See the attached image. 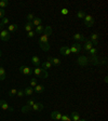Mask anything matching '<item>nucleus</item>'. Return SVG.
<instances>
[{"instance_id":"obj_15","label":"nucleus","mask_w":108,"mask_h":121,"mask_svg":"<svg viewBox=\"0 0 108 121\" xmlns=\"http://www.w3.org/2000/svg\"><path fill=\"white\" fill-rule=\"evenodd\" d=\"M93 48V45H92V42L90 40H88L86 38V40H84V51H90V49Z\"/></svg>"},{"instance_id":"obj_5","label":"nucleus","mask_w":108,"mask_h":121,"mask_svg":"<svg viewBox=\"0 0 108 121\" xmlns=\"http://www.w3.org/2000/svg\"><path fill=\"white\" fill-rule=\"evenodd\" d=\"M0 39L2 41H9L10 40V33L7 29H2L0 31Z\"/></svg>"},{"instance_id":"obj_41","label":"nucleus","mask_w":108,"mask_h":121,"mask_svg":"<svg viewBox=\"0 0 108 121\" xmlns=\"http://www.w3.org/2000/svg\"><path fill=\"white\" fill-rule=\"evenodd\" d=\"M60 13L63 15H66V14H68V10L67 9H62V10H60Z\"/></svg>"},{"instance_id":"obj_36","label":"nucleus","mask_w":108,"mask_h":121,"mask_svg":"<svg viewBox=\"0 0 108 121\" xmlns=\"http://www.w3.org/2000/svg\"><path fill=\"white\" fill-rule=\"evenodd\" d=\"M89 53H90L91 55H96V53H97V49H96V48H92V49H90Z\"/></svg>"},{"instance_id":"obj_39","label":"nucleus","mask_w":108,"mask_h":121,"mask_svg":"<svg viewBox=\"0 0 108 121\" xmlns=\"http://www.w3.org/2000/svg\"><path fill=\"white\" fill-rule=\"evenodd\" d=\"M5 15V11L3 9H0V18H3Z\"/></svg>"},{"instance_id":"obj_17","label":"nucleus","mask_w":108,"mask_h":121,"mask_svg":"<svg viewBox=\"0 0 108 121\" xmlns=\"http://www.w3.org/2000/svg\"><path fill=\"white\" fill-rule=\"evenodd\" d=\"M43 91H44V86H41V84H37L35 86V89H34V92H36L38 94H40Z\"/></svg>"},{"instance_id":"obj_12","label":"nucleus","mask_w":108,"mask_h":121,"mask_svg":"<svg viewBox=\"0 0 108 121\" xmlns=\"http://www.w3.org/2000/svg\"><path fill=\"white\" fill-rule=\"evenodd\" d=\"M51 118L54 119V120L60 121V118H62V112H60V111H53V112L51 113Z\"/></svg>"},{"instance_id":"obj_2","label":"nucleus","mask_w":108,"mask_h":121,"mask_svg":"<svg viewBox=\"0 0 108 121\" xmlns=\"http://www.w3.org/2000/svg\"><path fill=\"white\" fill-rule=\"evenodd\" d=\"M33 73L36 76V77H38V78H48V76H49L48 71L45 70V69H43V68H40V67L34 68Z\"/></svg>"},{"instance_id":"obj_33","label":"nucleus","mask_w":108,"mask_h":121,"mask_svg":"<svg viewBox=\"0 0 108 121\" xmlns=\"http://www.w3.org/2000/svg\"><path fill=\"white\" fill-rule=\"evenodd\" d=\"M26 18L28 20V22H33V20L35 18V15L33 14V13H29V14H27V16H26Z\"/></svg>"},{"instance_id":"obj_32","label":"nucleus","mask_w":108,"mask_h":121,"mask_svg":"<svg viewBox=\"0 0 108 121\" xmlns=\"http://www.w3.org/2000/svg\"><path fill=\"white\" fill-rule=\"evenodd\" d=\"M16 93H17V90H16V89H12V90L9 92V96H10V97H13V96L16 95Z\"/></svg>"},{"instance_id":"obj_3","label":"nucleus","mask_w":108,"mask_h":121,"mask_svg":"<svg viewBox=\"0 0 108 121\" xmlns=\"http://www.w3.org/2000/svg\"><path fill=\"white\" fill-rule=\"evenodd\" d=\"M69 49H70L71 53H73V54H78V53L81 51V44L80 43H71L70 47H69Z\"/></svg>"},{"instance_id":"obj_34","label":"nucleus","mask_w":108,"mask_h":121,"mask_svg":"<svg viewBox=\"0 0 108 121\" xmlns=\"http://www.w3.org/2000/svg\"><path fill=\"white\" fill-rule=\"evenodd\" d=\"M1 20H2V21H1V24H2V25L3 26H4V25H9V18H8V17H3V18H1Z\"/></svg>"},{"instance_id":"obj_40","label":"nucleus","mask_w":108,"mask_h":121,"mask_svg":"<svg viewBox=\"0 0 108 121\" xmlns=\"http://www.w3.org/2000/svg\"><path fill=\"white\" fill-rule=\"evenodd\" d=\"M34 104H35V101H34V99H29V101H27V104H26V105H28V106L31 107Z\"/></svg>"},{"instance_id":"obj_25","label":"nucleus","mask_w":108,"mask_h":121,"mask_svg":"<svg viewBox=\"0 0 108 121\" xmlns=\"http://www.w3.org/2000/svg\"><path fill=\"white\" fill-rule=\"evenodd\" d=\"M33 26H36V27H37V26H39V25H41V18H38V17H35L33 20Z\"/></svg>"},{"instance_id":"obj_8","label":"nucleus","mask_w":108,"mask_h":121,"mask_svg":"<svg viewBox=\"0 0 108 121\" xmlns=\"http://www.w3.org/2000/svg\"><path fill=\"white\" fill-rule=\"evenodd\" d=\"M0 107H1V108H2L3 110L13 111V108H12V107H11V106L9 105V104H8V103H7V102H5V101H2V99L0 101Z\"/></svg>"},{"instance_id":"obj_38","label":"nucleus","mask_w":108,"mask_h":121,"mask_svg":"<svg viewBox=\"0 0 108 121\" xmlns=\"http://www.w3.org/2000/svg\"><path fill=\"white\" fill-rule=\"evenodd\" d=\"M35 31H34V30H31V31H28V33H27V37L28 38H33L34 37V36H35Z\"/></svg>"},{"instance_id":"obj_20","label":"nucleus","mask_w":108,"mask_h":121,"mask_svg":"<svg viewBox=\"0 0 108 121\" xmlns=\"http://www.w3.org/2000/svg\"><path fill=\"white\" fill-rule=\"evenodd\" d=\"M70 118H71V121H78L80 119V115L77 111H73V112H71Z\"/></svg>"},{"instance_id":"obj_21","label":"nucleus","mask_w":108,"mask_h":121,"mask_svg":"<svg viewBox=\"0 0 108 121\" xmlns=\"http://www.w3.org/2000/svg\"><path fill=\"white\" fill-rule=\"evenodd\" d=\"M5 77H7V73H5L4 68L0 66V81H3L5 79Z\"/></svg>"},{"instance_id":"obj_9","label":"nucleus","mask_w":108,"mask_h":121,"mask_svg":"<svg viewBox=\"0 0 108 121\" xmlns=\"http://www.w3.org/2000/svg\"><path fill=\"white\" fill-rule=\"evenodd\" d=\"M60 53L64 56H68V55H70L71 54L70 49L68 48V47H62V48L60 49Z\"/></svg>"},{"instance_id":"obj_29","label":"nucleus","mask_w":108,"mask_h":121,"mask_svg":"<svg viewBox=\"0 0 108 121\" xmlns=\"http://www.w3.org/2000/svg\"><path fill=\"white\" fill-rule=\"evenodd\" d=\"M86 13L83 12V11H78V13H77V17H79V18H81V20H82V18H84L86 17Z\"/></svg>"},{"instance_id":"obj_45","label":"nucleus","mask_w":108,"mask_h":121,"mask_svg":"<svg viewBox=\"0 0 108 121\" xmlns=\"http://www.w3.org/2000/svg\"><path fill=\"white\" fill-rule=\"evenodd\" d=\"M1 55H2V53H1V51H0V57H1Z\"/></svg>"},{"instance_id":"obj_28","label":"nucleus","mask_w":108,"mask_h":121,"mask_svg":"<svg viewBox=\"0 0 108 121\" xmlns=\"http://www.w3.org/2000/svg\"><path fill=\"white\" fill-rule=\"evenodd\" d=\"M8 4H9V1H8V0H2V1H0V9H3V10H4V8H7Z\"/></svg>"},{"instance_id":"obj_10","label":"nucleus","mask_w":108,"mask_h":121,"mask_svg":"<svg viewBox=\"0 0 108 121\" xmlns=\"http://www.w3.org/2000/svg\"><path fill=\"white\" fill-rule=\"evenodd\" d=\"M43 108H44V106L41 103H35L31 106V110H34V111H40V110H42Z\"/></svg>"},{"instance_id":"obj_22","label":"nucleus","mask_w":108,"mask_h":121,"mask_svg":"<svg viewBox=\"0 0 108 121\" xmlns=\"http://www.w3.org/2000/svg\"><path fill=\"white\" fill-rule=\"evenodd\" d=\"M52 28H51V26H47V27L44 28V30H43V34H45V35L48 36H50V35H52Z\"/></svg>"},{"instance_id":"obj_37","label":"nucleus","mask_w":108,"mask_h":121,"mask_svg":"<svg viewBox=\"0 0 108 121\" xmlns=\"http://www.w3.org/2000/svg\"><path fill=\"white\" fill-rule=\"evenodd\" d=\"M16 95H17L18 97H23V96L25 95V94H24V91H23V90H18L17 93H16Z\"/></svg>"},{"instance_id":"obj_11","label":"nucleus","mask_w":108,"mask_h":121,"mask_svg":"<svg viewBox=\"0 0 108 121\" xmlns=\"http://www.w3.org/2000/svg\"><path fill=\"white\" fill-rule=\"evenodd\" d=\"M48 62H50L52 65H55V66H58L60 64V60L56 57H52V56H49L48 57Z\"/></svg>"},{"instance_id":"obj_14","label":"nucleus","mask_w":108,"mask_h":121,"mask_svg":"<svg viewBox=\"0 0 108 121\" xmlns=\"http://www.w3.org/2000/svg\"><path fill=\"white\" fill-rule=\"evenodd\" d=\"M73 38L76 41H80V42H84V40H86V37L81 34H76V35H73Z\"/></svg>"},{"instance_id":"obj_44","label":"nucleus","mask_w":108,"mask_h":121,"mask_svg":"<svg viewBox=\"0 0 108 121\" xmlns=\"http://www.w3.org/2000/svg\"><path fill=\"white\" fill-rule=\"evenodd\" d=\"M78 121H88V120H86V119H79Z\"/></svg>"},{"instance_id":"obj_23","label":"nucleus","mask_w":108,"mask_h":121,"mask_svg":"<svg viewBox=\"0 0 108 121\" xmlns=\"http://www.w3.org/2000/svg\"><path fill=\"white\" fill-rule=\"evenodd\" d=\"M33 27H34V26H33V23H31V22H28L27 24H26V25H25V27H24V29H25L26 31H27V33H28V31H31V30H33Z\"/></svg>"},{"instance_id":"obj_19","label":"nucleus","mask_w":108,"mask_h":121,"mask_svg":"<svg viewBox=\"0 0 108 121\" xmlns=\"http://www.w3.org/2000/svg\"><path fill=\"white\" fill-rule=\"evenodd\" d=\"M33 93H34V89L31 88V86H27V88H25V90H24V94H25L26 96L33 95Z\"/></svg>"},{"instance_id":"obj_30","label":"nucleus","mask_w":108,"mask_h":121,"mask_svg":"<svg viewBox=\"0 0 108 121\" xmlns=\"http://www.w3.org/2000/svg\"><path fill=\"white\" fill-rule=\"evenodd\" d=\"M60 121H71V118L69 116H67V115H62Z\"/></svg>"},{"instance_id":"obj_1","label":"nucleus","mask_w":108,"mask_h":121,"mask_svg":"<svg viewBox=\"0 0 108 121\" xmlns=\"http://www.w3.org/2000/svg\"><path fill=\"white\" fill-rule=\"evenodd\" d=\"M39 47L42 49L43 51H49L50 50V43H49V39H48V36L45 35V34H42L39 38Z\"/></svg>"},{"instance_id":"obj_31","label":"nucleus","mask_w":108,"mask_h":121,"mask_svg":"<svg viewBox=\"0 0 108 121\" xmlns=\"http://www.w3.org/2000/svg\"><path fill=\"white\" fill-rule=\"evenodd\" d=\"M98 39V34H92L91 35V37H90V41H95V40H97Z\"/></svg>"},{"instance_id":"obj_35","label":"nucleus","mask_w":108,"mask_h":121,"mask_svg":"<svg viewBox=\"0 0 108 121\" xmlns=\"http://www.w3.org/2000/svg\"><path fill=\"white\" fill-rule=\"evenodd\" d=\"M37 86V79L36 78H31V80H30V86Z\"/></svg>"},{"instance_id":"obj_4","label":"nucleus","mask_w":108,"mask_h":121,"mask_svg":"<svg viewBox=\"0 0 108 121\" xmlns=\"http://www.w3.org/2000/svg\"><path fill=\"white\" fill-rule=\"evenodd\" d=\"M20 73H23V75H26V76H29L33 73V69L30 67H28V66H21L20 67Z\"/></svg>"},{"instance_id":"obj_26","label":"nucleus","mask_w":108,"mask_h":121,"mask_svg":"<svg viewBox=\"0 0 108 121\" xmlns=\"http://www.w3.org/2000/svg\"><path fill=\"white\" fill-rule=\"evenodd\" d=\"M51 67H52V64H51L50 62H48V60L42 63V68L43 69H45V70H47V69H50Z\"/></svg>"},{"instance_id":"obj_13","label":"nucleus","mask_w":108,"mask_h":121,"mask_svg":"<svg viewBox=\"0 0 108 121\" xmlns=\"http://www.w3.org/2000/svg\"><path fill=\"white\" fill-rule=\"evenodd\" d=\"M18 26L16 25V24H9V25L7 26V30L9 31V33H14L15 30H17Z\"/></svg>"},{"instance_id":"obj_27","label":"nucleus","mask_w":108,"mask_h":121,"mask_svg":"<svg viewBox=\"0 0 108 121\" xmlns=\"http://www.w3.org/2000/svg\"><path fill=\"white\" fill-rule=\"evenodd\" d=\"M21 110H22V112L27 113V112H29V111L31 110V107H30V106H28V105H25V106H23L22 108H21Z\"/></svg>"},{"instance_id":"obj_6","label":"nucleus","mask_w":108,"mask_h":121,"mask_svg":"<svg viewBox=\"0 0 108 121\" xmlns=\"http://www.w3.org/2000/svg\"><path fill=\"white\" fill-rule=\"evenodd\" d=\"M77 63H78L80 66H86L89 63H90V62H89V58L86 57V56L82 55V56H79V57H78Z\"/></svg>"},{"instance_id":"obj_16","label":"nucleus","mask_w":108,"mask_h":121,"mask_svg":"<svg viewBox=\"0 0 108 121\" xmlns=\"http://www.w3.org/2000/svg\"><path fill=\"white\" fill-rule=\"evenodd\" d=\"M89 62H91L93 65H99V64H101V62L98 60V57L96 55H92V56H91V58H89Z\"/></svg>"},{"instance_id":"obj_18","label":"nucleus","mask_w":108,"mask_h":121,"mask_svg":"<svg viewBox=\"0 0 108 121\" xmlns=\"http://www.w3.org/2000/svg\"><path fill=\"white\" fill-rule=\"evenodd\" d=\"M31 63L38 67V66L41 64V60H40V58L38 57V56H33V57H31Z\"/></svg>"},{"instance_id":"obj_24","label":"nucleus","mask_w":108,"mask_h":121,"mask_svg":"<svg viewBox=\"0 0 108 121\" xmlns=\"http://www.w3.org/2000/svg\"><path fill=\"white\" fill-rule=\"evenodd\" d=\"M43 30H44V27H43L42 25H39L36 27V30H35V33L36 34H39V35H41V34H43Z\"/></svg>"},{"instance_id":"obj_43","label":"nucleus","mask_w":108,"mask_h":121,"mask_svg":"<svg viewBox=\"0 0 108 121\" xmlns=\"http://www.w3.org/2000/svg\"><path fill=\"white\" fill-rule=\"evenodd\" d=\"M2 27H3V25H2V24H1V23H0V31L2 30Z\"/></svg>"},{"instance_id":"obj_42","label":"nucleus","mask_w":108,"mask_h":121,"mask_svg":"<svg viewBox=\"0 0 108 121\" xmlns=\"http://www.w3.org/2000/svg\"><path fill=\"white\" fill-rule=\"evenodd\" d=\"M92 42V45H98L99 43H98V40H95V41H91Z\"/></svg>"},{"instance_id":"obj_7","label":"nucleus","mask_w":108,"mask_h":121,"mask_svg":"<svg viewBox=\"0 0 108 121\" xmlns=\"http://www.w3.org/2000/svg\"><path fill=\"white\" fill-rule=\"evenodd\" d=\"M84 24H86L88 27H92L94 25V18L91 16V15H86L84 17Z\"/></svg>"}]
</instances>
